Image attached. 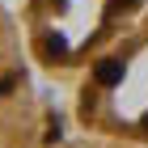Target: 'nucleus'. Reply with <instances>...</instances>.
Wrapping results in <instances>:
<instances>
[{
  "mask_svg": "<svg viewBox=\"0 0 148 148\" xmlns=\"http://www.w3.org/2000/svg\"><path fill=\"white\" fill-rule=\"evenodd\" d=\"M47 114L34 89V72L25 55L21 30L0 4V148H42Z\"/></svg>",
  "mask_w": 148,
  "mask_h": 148,
  "instance_id": "1",
  "label": "nucleus"
},
{
  "mask_svg": "<svg viewBox=\"0 0 148 148\" xmlns=\"http://www.w3.org/2000/svg\"><path fill=\"white\" fill-rule=\"evenodd\" d=\"M55 148H131V144H119V140H97V136H76V140H64Z\"/></svg>",
  "mask_w": 148,
  "mask_h": 148,
  "instance_id": "2",
  "label": "nucleus"
}]
</instances>
